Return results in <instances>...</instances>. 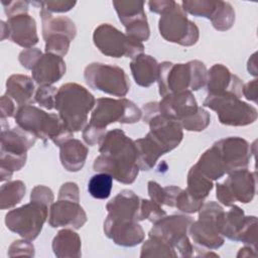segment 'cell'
<instances>
[{"label": "cell", "instance_id": "cell-1", "mask_svg": "<svg viewBox=\"0 0 258 258\" xmlns=\"http://www.w3.org/2000/svg\"><path fill=\"white\" fill-rule=\"evenodd\" d=\"M100 155L96 157L93 168L97 172L110 174L113 179L130 184L135 181L139 166L134 140L121 129L107 131L99 142Z\"/></svg>", "mask_w": 258, "mask_h": 258}, {"label": "cell", "instance_id": "cell-2", "mask_svg": "<svg viewBox=\"0 0 258 258\" xmlns=\"http://www.w3.org/2000/svg\"><path fill=\"white\" fill-rule=\"evenodd\" d=\"M95 105L94 95L79 84L68 83L57 89L54 108L73 133L84 130L88 124V114Z\"/></svg>", "mask_w": 258, "mask_h": 258}, {"label": "cell", "instance_id": "cell-3", "mask_svg": "<svg viewBox=\"0 0 258 258\" xmlns=\"http://www.w3.org/2000/svg\"><path fill=\"white\" fill-rule=\"evenodd\" d=\"M207 68L200 60H190L186 63H172L163 61L158 69L159 95L164 97L182 91H199L206 86Z\"/></svg>", "mask_w": 258, "mask_h": 258}, {"label": "cell", "instance_id": "cell-4", "mask_svg": "<svg viewBox=\"0 0 258 258\" xmlns=\"http://www.w3.org/2000/svg\"><path fill=\"white\" fill-rule=\"evenodd\" d=\"M14 118L21 129L43 141L50 139L58 147L74 137V133L66 127L58 114L46 113L32 105L18 107Z\"/></svg>", "mask_w": 258, "mask_h": 258}, {"label": "cell", "instance_id": "cell-5", "mask_svg": "<svg viewBox=\"0 0 258 258\" xmlns=\"http://www.w3.org/2000/svg\"><path fill=\"white\" fill-rule=\"evenodd\" d=\"M204 106L215 111L220 123L227 126H247L254 123L258 117L254 106L230 93L208 95Z\"/></svg>", "mask_w": 258, "mask_h": 258}, {"label": "cell", "instance_id": "cell-6", "mask_svg": "<svg viewBox=\"0 0 258 258\" xmlns=\"http://www.w3.org/2000/svg\"><path fill=\"white\" fill-rule=\"evenodd\" d=\"M158 29L165 40L183 46L196 44L200 37L198 26L187 18L186 12L175 1L160 14Z\"/></svg>", "mask_w": 258, "mask_h": 258}, {"label": "cell", "instance_id": "cell-7", "mask_svg": "<svg viewBox=\"0 0 258 258\" xmlns=\"http://www.w3.org/2000/svg\"><path fill=\"white\" fill-rule=\"evenodd\" d=\"M192 222V218L185 215L164 216L153 223L148 236L168 243L175 251H178L180 257H190L192 256L194 246L187 234Z\"/></svg>", "mask_w": 258, "mask_h": 258}, {"label": "cell", "instance_id": "cell-8", "mask_svg": "<svg viewBox=\"0 0 258 258\" xmlns=\"http://www.w3.org/2000/svg\"><path fill=\"white\" fill-rule=\"evenodd\" d=\"M142 118L141 110L126 98H99L91 114L89 124L106 129L112 123L134 124Z\"/></svg>", "mask_w": 258, "mask_h": 258}, {"label": "cell", "instance_id": "cell-9", "mask_svg": "<svg viewBox=\"0 0 258 258\" xmlns=\"http://www.w3.org/2000/svg\"><path fill=\"white\" fill-rule=\"evenodd\" d=\"M84 78L90 88L111 96L123 98L130 90L129 78L118 66L92 62L85 68Z\"/></svg>", "mask_w": 258, "mask_h": 258}, {"label": "cell", "instance_id": "cell-10", "mask_svg": "<svg viewBox=\"0 0 258 258\" xmlns=\"http://www.w3.org/2000/svg\"><path fill=\"white\" fill-rule=\"evenodd\" d=\"M93 41L103 54L111 57L134 58L144 50L142 42L129 37L109 23L100 24L95 28Z\"/></svg>", "mask_w": 258, "mask_h": 258}, {"label": "cell", "instance_id": "cell-11", "mask_svg": "<svg viewBox=\"0 0 258 258\" xmlns=\"http://www.w3.org/2000/svg\"><path fill=\"white\" fill-rule=\"evenodd\" d=\"M48 211L49 208L47 206L30 202L6 214V227L23 239L33 241L40 234L42 226L48 217Z\"/></svg>", "mask_w": 258, "mask_h": 258}, {"label": "cell", "instance_id": "cell-12", "mask_svg": "<svg viewBox=\"0 0 258 258\" xmlns=\"http://www.w3.org/2000/svg\"><path fill=\"white\" fill-rule=\"evenodd\" d=\"M224 209L216 202L204 203L199 211V219L192 222L188 234L192 241L208 250L218 249L224 244V237L219 232L217 218Z\"/></svg>", "mask_w": 258, "mask_h": 258}, {"label": "cell", "instance_id": "cell-13", "mask_svg": "<svg viewBox=\"0 0 258 258\" xmlns=\"http://www.w3.org/2000/svg\"><path fill=\"white\" fill-rule=\"evenodd\" d=\"M228 174L224 182L216 184L218 201L226 207H231L236 202L250 203L256 194V173L243 168Z\"/></svg>", "mask_w": 258, "mask_h": 258}, {"label": "cell", "instance_id": "cell-14", "mask_svg": "<svg viewBox=\"0 0 258 258\" xmlns=\"http://www.w3.org/2000/svg\"><path fill=\"white\" fill-rule=\"evenodd\" d=\"M213 146L216 148L227 173L247 168L249 165L253 152L251 145L245 139L231 136L216 141Z\"/></svg>", "mask_w": 258, "mask_h": 258}, {"label": "cell", "instance_id": "cell-15", "mask_svg": "<svg viewBox=\"0 0 258 258\" xmlns=\"http://www.w3.org/2000/svg\"><path fill=\"white\" fill-rule=\"evenodd\" d=\"M146 123L149 125L150 137L165 153L173 150L182 140L183 132L179 122L168 119L158 112L153 114Z\"/></svg>", "mask_w": 258, "mask_h": 258}, {"label": "cell", "instance_id": "cell-16", "mask_svg": "<svg viewBox=\"0 0 258 258\" xmlns=\"http://www.w3.org/2000/svg\"><path fill=\"white\" fill-rule=\"evenodd\" d=\"M87 222V214L79 202L57 200L49 207L48 224L52 228L69 227L75 230L82 228Z\"/></svg>", "mask_w": 258, "mask_h": 258}, {"label": "cell", "instance_id": "cell-17", "mask_svg": "<svg viewBox=\"0 0 258 258\" xmlns=\"http://www.w3.org/2000/svg\"><path fill=\"white\" fill-rule=\"evenodd\" d=\"M105 235L116 245L133 247L143 242L145 233L137 221L116 220L107 216L104 222Z\"/></svg>", "mask_w": 258, "mask_h": 258}, {"label": "cell", "instance_id": "cell-18", "mask_svg": "<svg viewBox=\"0 0 258 258\" xmlns=\"http://www.w3.org/2000/svg\"><path fill=\"white\" fill-rule=\"evenodd\" d=\"M197 100L190 91L172 93L162 97L158 102V110L164 117L180 122L198 110Z\"/></svg>", "mask_w": 258, "mask_h": 258}, {"label": "cell", "instance_id": "cell-19", "mask_svg": "<svg viewBox=\"0 0 258 258\" xmlns=\"http://www.w3.org/2000/svg\"><path fill=\"white\" fill-rule=\"evenodd\" d=\"M208 95H222L226 93L233 94L241 99L243 83L240 78L230 72V70L221 63H216L207 74Z\"/></svg>", "mask_w": 258, "mask_h": 258}, {"label": "cell", "instance_id": "cell-20", "mask_svg": "<svg viewBox=\"0 0 258 258\" xmlns=\"http://www.w3.org/2000/svg\"><path fill=\"white\" fill-rule=\"evenodd\" d=\"M66 62L61 56L42 53L31 69L32 80L38 86H51L66 74Z\"/></svg>", "mask_w": 258, "mask_h": 258}, {"label": "cell", "instance_id": "cell-21", "mask_svg": "<svg viewBox=\"0 0 258 258\" xmlns=\"http://www.w3.org/2000/svg\"><path fill=\"white\" fill-rule=\"evenodd\" d=\"M9 39L24 48H31L38 42L35 20L27 13L18 14L7 19Z\"/></svg>", "mask_w": 258, "mask_h": 258}, {"label": "cell", "instance_id": "cell-22", "mask_svg": "<svg viewBox=\"0 0 258 258\" xmlns=\"http://www.w3.org/2000/svg\"><path fill=\"white\" fill-rule=\"evenodd\" d=\"M1 122V149L0 153H7L12 155L24 156L27 155V151L35 144L36 136L32 133L21 129L16 126L9 129Z\"/></svg>", "mask_w": 258, "mask_h": 258}, {"label": "cell", "instance_id": "cell-23", "mask_svg": "<svg viewBox=\"0 0 258 258\" xmlns=\"http://www.w3.org/2000/svg\"><path fill=\"white\" fill-rule=\"evenodd\" d=\"M140 201L141 199L131 189H122L106 205L107 216L116 220L137 221Z\"/></svg>", "mask_w": 258, "mask_h": 258}, {"label": "cell", "instance_id": "cell-24", "mask_svg": "<svg viewBox=\"0 0 258 258\" xmlns=\"http://www.w3.org/2000/svg\"><path fill=\"white\" fill-rule=\"evenodd\" d=\"M33 80L25 75H12L6 81V94L19 107L31 105L34 100V84Z\"/></svg>", "mask_w": 258, "mask_h": 258}, {"label": "cell", "instance_id": "cell-25", "mask_svg": "<svg viewBox=\"0 0 258 258\" xmlns=\"http://www.w3.org/2000/svg\"><path fill=\"white\" fill-rule=\"evenodd\" d=\"M159 63L157 60L148 54L141 53L132 58L130 70L135 83L140 87H150L157 81Z\"/></svg>", "mask_w": 258, "mask_h": 258}, {"label": "cell", "instance_id": "cell-26", "mask_svg": "<svg viewBox=\"0 0 258 258\" xmlns=\"http://www.w3.org/2000/svg\"><path fill=\"white\" fill-rule=\"evenodd\" d=\"M39 15L41 18L43 39H46L52 34H63L71 41L74 40L77 35V27L71 18L67 16H53L43 7H40Z\"/></svg>", "mask_w": 258, "mask_h": 258}, {"label": "cell", "instance_id": "cell-27", "mask_svg": "<svg viewBox=\"0 0 258 258\" xmlns=\"http://www.w3.org/2000/svg\"><path fill=\"white\" fill-rule=\"evenodd\" d=\"M88 148L78 139H70L59 146V159L66 170L77 172L85 165Z\"/></svg>", "mask_w": 258, "mask_h": 258}, {"label": "cell", "instance_id": "cell-28", "mask_svg": "<svg viewBox=\"0 0 258 258\" xmlns=\"http://www.w3.org/2000/svg\"><path fill=\"white\" fill-rule=\"evenodd\" d=\"M52 250L58 258H79L82 256V242L78 233L71 229L58 231L52 240Z\"/></svg>", "mask_w": 258, "mask_h": 258}, {"label": "cell", "instance_id": "cell-29", "mask_svg": "<svg viewBox=\"0 0 258 258\" xmlns=\"http://www.w3.org/2000/svg\"><path fill=\"white\" fill-rule=\"evenodd\" d=\"M244 211L238 206H231L228 212L223 211L217 218V226L223 237L237 241L238 234L244 224Z\"/></svg>", "mask_w": 258, "mask_h": 258}, {"label": "cell", "instance_id": "cell-30", "mask_svg": "<svg viewBox=\"0 0 258 258\" xmlns=\"http://www.w3.org/2000/svg\"><path fill=\"white\" fill-rule=\"evenodd\" d=\"M120 22L124 27L131 26L137 22L147 20L144 11V1L136 0H120L112 2Z\"/></svg>", "mask_w": 258, "mask_h": 258}, {"label": "cell", "instance_id": "cell-31", "mask_svg": "<svg viewBox=\"0 0 258 258\" xmlns=\"http://www.w3.org/2000/svg\"><path fill=\"white\" fill-rule=\"evenodd\" d=\"M137 149V164L140 170H150L159 157L164 154L162 149L147 135L134 140Z\"/></svg>", "mask_w": 258, "mask_h": 258}, {"label": "cell", "instance_id": "cell-32", "mask_svg": "<svg viewBox=\"0 0 258 258\" xmlns=\"http://www.w3.org/2000/svg\"><path fill=\"white\" fill-rule=\"evenodd\" d=\"M196 166L206 177L211 180L219 179L227 173L224 164L213 145L201 155L200 159L196 163Z\"/></svg>", "mask_w": 258, "mask_h": 258}, {"label": "cell", "instance_id": "cell-33", "mask_svg": "<svg viewBox=\"0 0 258 258\" xmlns=\"http://www.w3.org/2000/svg\"><path fill=\"white\" fill-rule=\"evenodd\" d=\"M213 180L206 177L195 165L187 173V187L185 188L194 198L204 201L213 188Z\"/></svg>", "mask_w": 258, "mask_h": 258}, {"label": "cell", "instance_id": "cell-34", "mask_svg": "<svg viewBox=\"0 0 258 258\" xmlns=\"http://www.w3.org/2000/svg\"><path fill=\"white\" fill-rule=\"evenodd\" d=\"M26 187L23 181L13 180L3 183L0 188V208L1 210L11 209L19 204L25 196Z\"/></svg>", "mask_w": 258, "mask_h": 258}, {"label": "cell", "instance_id": "cell-35", "mask_svg": "<svg viewBox=\"0 0 258 258\" xmlns=\"http://www.w3.org/2000/svg\"><path fill=\"white\" fill-rule=\"evenodd\" d=\"M113 186V177L105 172L93 175L88 182L89 194L98 200H105L110 197Z\"/></svg>", "mask_w": 258, "mask_h": 258}, {"label": "cell", "instance_id": "cell-36", "mask_svg": "<svg viewBox=\"0 0 258 258\" xmlns=\"http://www.w3.org/2000/svg\"><path fill=\"white\" fill-rule=\"evenodd\" d=\"M178 254L175 249L168 243L156 239L150 238L146 240L142 247L140 257H177Z\"/></svg>", "mask_w": 258, "mask_h": 258}, {"label": "cell", "instance_id": "cell-37", "mask_svg": "<svg viewBox=\"0 0 258 258\" xmlns=\"http://www.w3.org/2000/svg\"><path fill=\"white\" fill-rule=\"evenodd\" d=\"M210 20L215 29L226 31L230 29L235 22V10L229 2L220 1L218 8Z\"/></svg>", "mask_w": 258, "mask_h": 258}, {"label": "cell", "instance_id": "cell-38", "mask_svg": "<svg viewBox=\"0 0 258 258\" xmlns=\"http://www.w3.org/2000/svg\"><path fill=\"white\" fill-rule=\"evenodd\" d=\"M220 0H183L181 2L182 9L194 16L205 17L211 19L216 9L218 8Z\"/></svg>", "mask_w": 258, "mask_h": 258}, {"label": "cell", "instance_id": "cell-39", "mask_svg": "<svg viewBox=\"0 0 258 258\" xmlns=\"http://www.w3.org/2000/svg\"><path fill=\"white\" fill-rule=\"evenodd\" d=\"M210 122H211L210 113L207 110H205L203 107H199L195 114L183 119L179 123L182 129H185L186 131L200 132L205 130L210 125Z\"/></svg>", "mask_w": 258, "mask_h": 258}, {"label": "cell", "instance_id": "cell-40", "mask_svg": "<svg viewBox=\"0 0 258 258\" xmlns=\"http://www.w3.org/2000/svg\"><path fill=\"white\" fill-rule=\"evenodd\" d=\"M237 241L257 250V218L255 216H245Z\"/></svg>", "mask_w": 258, "mask_h": 258}, {"label": "cell", "instance_id": "cell-41", "mask_svg": "<svg viewBox=\"0 0 258 258\" xmlns=\"http://www.w3.org/2000/svg\"><path fill=\"white\" fill-rule=\"evenodd\" d=\"M164 216H166V212L161 209V206L157 205L151 200L141 199L137 216L138 222L148 220L151 223H155Z\"/></svg>", "mask_w": 258, "mask_h": 258}, {"label": "cell", "instance_id": "cell-42", "mask_svg": "<svg viewBox=\"0 0 258 258\" xmlns=\"http://www.w3.org/2000/svg\"><path fill=\"white\" fill-rule=\"evenodd\" d=\"M204 205V201L198 200L194 198L186 189H182L178 192L175 198L174 207L186 214H192L200 211L202 206Z\"/></svg>", "mask_w": 258, "mask_h": 258}, {"label": "cell", "instance_id": "cell-43", "mask_svg": "<svg viewBox=\"0 0 258 258\" xmlns=\"http://www.w3.org/2000/svg\"><path fill=\"white\" fill-rule=\"evenodd\" d=\"M45 40V52L64 56L70 48L71 39L63 34H52Z\"/></svg>", "mask_w": 258, "mask_h": 258}, {"label": "cell", "instance_id": "cell-44", "mask_svg": "<svg viewBox=\"0 0 258 258\" xmlns=\"http://www.w3.org/2000/svg\"><path fill=\"white\" fill-rule=\"evenodd\" d=\"M57 89L53 86H39L35 92L34 100L40 107L51 110L55 106V96Z\"/></svg>", "mask_w": 258, "mask_h": 258}, {"label": "cell", "instance_id": "cell-45", "mask_svg": "<svg viewBox=\"0 0 258 258\" xmlns=\"http://www.w3.org/2000/svg\"><path fill=\"white\" fill-rule=\"evenodd\" d=\"M34 6L45 8L48 12H68L77 4L76 1H64V0H48V1H32L30 2Z\"/></svg>", "mask_w": 258, "mask_h": 258}, {"label": "cell", "instance_id": "cell-46", "mask_svg": "<svg viewBox=\"0 0 258 258\" xmlns=\"http://www.w3.org/2000/svg\"><path fill=\"white\" fill-rule=\"evenodd\" d=\"M7 255L9 257L15 256H34V246L30 243L29 240H16L14 241L8 249Z\"/></svg>", "mask_w": 258, "mask_h": 258}, {"label": "cell", "instance_id": "cell-47", "mask_svg": "<svg viewBox=\"0 0 258 258\" xmlns=\"http://www.w3.org/2000/svg\"><path fill=\"white\" fill-rule=\"evenodd\" d=\"M53 201L54 196L49 187L45 185H36L32 188L30 194V202H36L49 208Z\"/></svg>", "mask_w": 258, "mask_h": 258}, {"label": "cell", "instance_id": "cell-48", "mask_svg": "<svg viewBox=\"0 0 258 258\" xmlns=\"http://www.w3.org/2000/svg\"><path fill=\"white\" fill-rule=\"evenodd\" d=\"M1 4L4 7L5 14L9 18V17L15 16V15H18V14L27 13L29 2L28 1H20V0H16V1L2 0Z\"/></svg>", "mask_w": 258, "mask_h": 258}, {"label": "cell", "instance_id": "cell-49", "mask_svg": "<svg viewBox=\"0 0 258 258\" xmlns=\"http://www.w3.org/2000/svg\"><path fill=\"white\" fill-rule=\"evenodd\" d=\"M106 132V129H101L91 124H87V126L83 130V138L88 145L94 146L96 144H99Z\"/></svg>", "mask_w": 258, "mask_h": 258}, {"label": "cell", "instance_id": "cell-50", "mask_svg": "<svg viewBox=\"0 0 258 258\" xmlns=\"http://www.w3.org/2000/svg\"><path fill=\"white\" fill-rule=\"evenodd\" d=\"M42 54L40 49L36 47H31L22 50L18 55V60L21 63V66L27 70L32 69L35 61L38 59V57Z\"/></svg>", "mask_w": 258, "mask_h": 258}, {"label": "cell", "instance_id": "cell-51", "mask_svg": "<svg viewBox=\"0 0 258 258\" xmlns=\"http://www.w3.org/2000/svg\"><path fill=\"white\" fill-rule=\"evenodd\" d=\"M57 200H69L74 202H80V190L77 183L72 181L64 182L58 190Z\"/></svg>", "mask_w": 258, "mask_h": 258}, {"label": "cell", "instance_id": "cell-52", "mask_svg": "<svg viewBox=\"0 0 258 258\" xmlns=\"http://www.w3.org/2000/svg\"><path fill=\"white\" fill-rule=\"evenodd\" d=\"M147 190L149 198L152 202L156 203L159 206L164 205L165 203V189L158 182L150 180L147 183Z\"/></svg>", "mask_w": 258, "mask_h": 258}, {"label": "cell", "instance_id": "cell-53", "mask_svg": "<svg viewBox=\"0 0 258 258\" xmlns=\"http://www.w3.org/2000/svg\"><path fill=\"white\" fill-rule=\"evenodd\" d=\"M15 102L8 97L7 95H3L0 100V110H1V119H6L10 117H14L16 113Z\"/></svg>", "mask_w": 258, "mask_h": 258}, {"label": "cell", "instance_id": "cell-54", "mask_svg": "<svg viewBox=\"0 0 258 258\" xmlns=\"http://www.w3.org/2000/svg\"><path fill=\"white\" fill-rule=\"evenodd\" d=\"M242 95L247 100H250V101H253L254 103H257L258 91H257V80L256 79L251 81V82H248L245 85H243Z\"/></svg>", "mask_w": 258, "mask_h": 258}, {"label": "cell", "instance_id": "cell-55", "mask_svg": "<svg viewBox=\"0 0 258 258\" xmlns=\"http://www.w3.org/2000/svg\"><path fill=\"white\" fill-rule=\"evenodd\" d=\"M173 3L174 1L172 0H152V1H149L147 4L151 12L156 14H161L167 8H169Z\"/></svg>", "mask_w": 258, "mask_h": 258}, {"label": "cell", "instance_id": "cell-56", "mask_svg": "<svg viewBox=\"0 0 258 258\" xmlns=\"http://www.w3.org/2000/svg\"><path fill=\"white\" fill-rule=\"evenodd\" d=\"M165 189V203L164 205L169 207H174L175 198L178 195V192L181 190L180 187L175 185H168L164 187Z\"/></svg>", "mask_w": 258, "mask_h": 258}, {"label": "cell", "instance_id": "cell-57", "mask_svg": "<svg viewBox=\"0 0 258 258\" xmlns=\"http://www.w3.org/2000/svg\"><path fill=\"white\" fill-rule=\"evenodd\" d=\"M256 256H257L256 250L250 246H245L241 248L239 253L237 254V257H256Z\"/></svg>", "mask_w": 258, "mask_h": 258}, {"label": "cell", "instance_id": "cell-58", "mask_svg": "<svg viewBox=\"0 0 258 258\" xmlns=\"http://www.w3.org/2000/svg\"><path fill=\"white\" fill-rule=\"evenodd\" d=\"M9 38V29L5 21H1V40Z\"/></svg>", "mask_w": 258, "mask_h": 258}]
</instances>
